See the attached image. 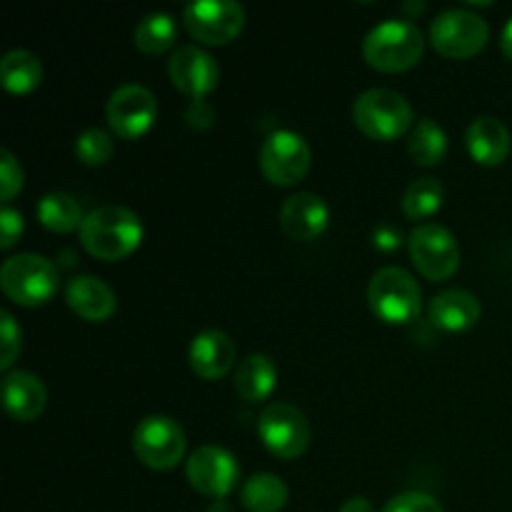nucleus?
Masks as SVG:
<instances>
[{
    "instance_id": "2f4dec72",
    "label": "nucleus",
    "mask_w": 512,
    "mask_h": 512,
    "mask_svg": "<svg viewBox=\"0 0 512 512\" xmlns=\"http://www.w3.org/2000/svg\"><path fill=\"white\" fill-rule=\"evenodd\" d=\"M20 233H23V215H20L18 210L10 208V205H5V208L0 210V248H13L15 240L20 238Z\"/></svg>"
},
{
    "instance_id": "c85d7f7f",
    "label": "nucleus",
    "mask_w": 512,
    "mask_h": 512,
    "mask_svg": "<svg viewBox=\"0 0 512 512\" xmlns=\"http://www.w3.org/2000/svg\"><path fill=\"white\" fill-rule=\"evenodd\" d=\"M0 345H3V355H0V370L8 373L10 365L15 363L20 353V328L15 325V318L3 310L0 313Z\"/></svg>"
},
{
    "instance_id": "f03ea898",
    "label": "nucleus",
    "mask_w": 512,
    "mask_h": 512,
    "mask_svg": "<svg viewBox=\"0 0 512 512\" xmlns=\"http://www.w3.org/2000/svg\"><path fill=\"white\" fill-rule=\"evenodd\" d=\"M423 50V30L410 20H383L363 40L365 60L383 73H400V70L413 68Z\"/></svg>"
},
{
    "instance_id": "aec40b11",
    "label": "nucleus",
    "mask_w": 512,
    "mask_h": 512,
    "mask_svg": "<svg viewBox=\"0 0 512 512\" xmlns=\"http://www.w3.org/2000/svg\"><path fill=\"white\" fill-rule=\"evenodd\" d=\"M465 143L480 165H500L510 155V130L503 120L483 115L470 123Z\"/></svg>"
},
{
    "instance_id": "7c9ffc66",
    "label": "nucleus",
    "mask_w": 512,
    "mask_h": 512,
    "mask_svg": "<svg viewBox=\"0 0 512 512\" xmlns=\"http://www.w3.org/2000/svg\"><path fill=\"white\" fill-rule=\"evenodd\" d=\"M0 190H3V200H13L23 188V168H20L18 158L10 150H0Z\"/></svg>"
},
{
    "instance_id": "ddd939ff",
    "label": "nucleus",
    "mask_w": 512,
    "mask_h": 512,
    "mask_svg": "<svg viewBox=\"0 0 512 512\" xmlns=\"http://www.w3.org/2000/svg\"><path fill=\"white\" fill-rule=\"evenodd\" d=\"M158 115V100L153 90L140 83H125L113 90L108 100V123L115 135L125 140L140 138Z\"/></svg>"
},
{
    "instance_id": "72a5a7b5",
    "label": "nucleus",
    "mask_w": 512,
    "mask_h": 512,
    "mask_svg": "<svg viewBox=\"0 0 512 512\" xmlns=\"http://www.w3.org/2000/svg\"><path fill=\"white\" fill-rule=\"evenodd\" d=\"M185 118H188V123L193 125V128H205V123L213 120V110L205 105L203 98H198L193 100V105L188 108V115H185Z\"/></svg>"
},
{
    "instance_id": "9b49d317",
    "label": "nucleus",
    "mask_w": 512,
    "mask_h": 512,
    "mask_svg": "<svg viewBox=\"0 0 512 512\" xmlns=\"http://www.w3.org/2000/svg\"><path fill=\"white\" fill-rule=\"evenodd\" d=\"M310 168V148L303 135L293 130H275L260 148V170L273 185L288 188L300 183Z\"/></svg>"
},
{
    "instance_id": "7ed1b4c3",
    "label": "nucleus",
    "mask_w": 512,
    "mask_h": 512,
    "mask_svg": "<svg viewBox=\"0 0 512 512\" xmlns=\"http://www.w3.org/2000/svg\"><path fill=\"white\" fill-rule=\"evenodd\" d=\"M353 120L363 135L373 140H395L413 125V105L405 95L390 88H370L358 95Z\"/></svg>"
},
{
    "instance_id": "c9c22d12",
    "label": "nucleus",
    "mask_w": 512,
    "mask_h": 512,
    "mask_svg": "<svg viewBox=\"0 0 512 512\" xmlns=\"http://www.w3.org/2000/svg\"><path fill=\"white\" fill-rule=\"evenodd\" d=\"M500 48H503V53L512 60V18L505 23L503 35H500Z\"/></svg>"
},
{
    "instance_id": "e433bc0d",
    "label": "nucleus",
    "mask_w": 512,
    "mask_h": 512,
    "mask_svg": "<svg viewBox=\"0 0 512 512\" xmlns=\"http://www.w3.org/2000/svg\"><path fill=\"white\" fill-rule=\"evenodd\" d=\"M208 512H233V508H230L225 500H215V503L208 508Z\"/></svg>"
},
{
    "instance_id": "6e6552de",
    "label": "nucleus",
    "mask_w": 512,
    "mask_h": 512,
    "mask_svg": "<svg viewBox=\"0 0 512 512\" xmlns=\"http://www.w3.org/2000/svg\"><path fill=\"white\" fill-rule=\"evenodd\" d=\"M135 458L153 470H170L183 460L185 433L168 415H148L133 433Z\"/></svg>"
},
{
    "instance_id": "393cba45",
    "label": "nucleus",
    "mask_w": 512,
    "mask_h": 512,
    "mask_svg": "<svg viewBox=\"0 0 512 512\" xmlns=\"http://www.w3.org/2000/svg\"><path fill=\"white\" fill-rule=\"evenodd\" d=\"M408 150L415 163L430 168V165H438L448 153V135L433 118H423L415 123L410 133Z\"/></svg>"
},
{
    "instance_id": "c756f323",
    "label": "nucleus",
    "mask_w": 512,
    "mask_h": 512,
    "mask_svg": "<svg viewBox=\"0 0 512 512\" xmlns=\"http://www.w3.org/2000/svg\"><path fill=\"white\" fill-rule=\"evenodd\" d=\"M383 512H443V505L433 495L410 490V493H400L393 500H388Z\"/></svg>"
},
{
    "instance_id": "39448f33",
    "label": "nucleus",
    "mask_w": 512,
    "mask_h": 512,
    "mask_svg": "<svg viewBox=\"0 0 512 512\" xmlns=\"http://www.w3.org/2000/svg\"><path fill=\"white\" fill-rule=\"evenodd\" d=\"M368 303L380 320L390 325H405L418 318L423 305V290L408 270L398 265L380 268L368 285Z\"/></svg>"
},
{
    "instance_id": "a211bd4d",
    "label": "nucleus",
    "mask_w": 512,
    "mask_h": 512,
    "mask_svg": "<svg viewBox=\"0 0 512 512\" xmlns=\"http://www.w3.org/2000/svg\"><path fill=\"white\" fill-rule=\"evenodd\" d=\"M3 403L15 420L28 423L45 410L48 390L38 375L28 373V370H13L3 380Z\"/></svg>"
},
{
    "instance_id": "473e14b6",
    "label": "nucleus",
    "mask_w": 512,
    "mask_h": 512,
    "mask_svg": "<svg viewBox=\"0 0 512 512\" xmlns=\"http://www.w3.org/2000/svg\"><path fill=\"white\" fill-rule=\"evenodd\" d=\"M400 243H403V230L395 228V225L383 223L373 230V245L383 253H393L400 248Z\"/></svg>"
},
{
    "instance_id": "f3484780",
    "label": "nucleus",
    "mask_w": 512,
    "mask_h": 512,
    "mask_svg": "<svg viewBox=\"0 0 512 512\" xmlns=\"http://www.w3.org/2000/svg\"><path fill=\"white\" fill-rule=\"evenodd\" d=\"M65 300L70 308L90 323H103L115 313V293L95 275H75L65 285Z\"/></svg>"
},
{
    "instance_id": "bb28decb",
    "label": "nucleus",
    "mask_w": 512,
    "mask_h": 512,
    "mask_svg": "<svg viewBox=\"0 0 512 512\" xmlns=\"http://www.w3.org/2000/svg\"><path fill=\"white\" fill-rule=\"evenodd\" d=\"M445 188L438 178H418L403 195V213L410 220H425L443 208Z\"/></svg>"
},
{
    "instance_id": "f257e3e1",
    "label": "nucleus",
    "mask_w": 512,
    "mask_h": 512,
    "mask_svg": "<svg viewBox=\"0 0 512 512\" xmlns=\"http://www.w3.org/2000/svg\"><path fill=\"white\" fill-rule=\"evenodd\" d=\"M143 240V223L125 205H103L85 215L80 225V243L93 258L113 260L128 258Z\"/></svg>"
},
{
    "instance_id": "4be33fe9",
    "label": "nucleus",
    "mask_w": 512,
    "mask_h": 512,
    "mask_svg": "<svg viewBox=\"0 0 512 512\" xmlns=\"http://www.w3.org/2000/svg\"><path fill=\"white\" fill-rule=\"evenodd\" d=\"M43 80V63L30 50H10L0 60V83L10 93H30Z\"/></svg>"
},
{
    "instance_id": "2eb2a0df",
    "label": "nucleus",
    "mask_w": 512,
    "mask_h": 512,
    "mask_svg": "<svg viewBox=\"0 0 512 512\" xmlns=\"http://www.w3.org/2000/svg\"><path fill=\"white\" fill-rule=\"evenodd\" d=\"M330 208L320 195L295 193L280 208V228L293 240H313L328 228Z\"/></svg>"
},
{
    "instance_id": "b1692460",
    "label": "nucleus",
    "mask_w": 512,
    "mask_h": 512,
    "mask_svg": "<svg viewBox=\"0 0 512 512\" xmlns=\"http://www.w3.org/2000/svg\"><path fill=\"white\" fill-rule=\"evenodd\" d=\"M35 213H38L40 223L53 230V233H70V230L80 228L85 220L78 200L70 193H60V190L43 195Z\"/></svg>"
},
{
    "instance_id": "f704fd0d",
    "label": "nucleus",
    "mask_w": 512,
    "mask_h": 512,
    "mask_svg": "<svg viewBox=\"0 0 512 512\" xmlns=\"http://www.w3.org/2000/svg\"><path fill=\"white\" fill-rule=\"evenodd\" d=\"M338 512H375L373 505H370V500L365 498H350L348 503H343V508Z\"/></svg>"
},
{
    "instance_id": "a878e982",
    "label": "nucleus",
    "mask_w": 512,
    "mask_h": 512,
    "mask_svg": "<svg viewBox=\"0 0 512 512\" xmlns=\"http://www.w3.org/2000/svg\"><path fill=\"white\" fill-rule=\"evenodd\" d=\"M178 38V25L173 15L168 13H150L135 25V45L145 55H163L170 50Z\"/></svg>"
},
{
    "instance_id": "f8f14e48",
    "label": "nucleus",
    "mask_w": 512,
    "mask_h": 512,
    "mask_svg": "<svg viewBox=\"0 0 512 512\" xmlns=\"http://www.w3.org/2000/svg\"><path fill=\"white\" fill-rule=\"evenodd\" d=\"M185 473H188L190 485L200 495L223 500L238 485L240 465L230 450L218 448V445H203L190 455Z\"/></svg>"
},
{
    "instance_id": "cd10ccee",
    "label": "nucleus",
    "mask_w": 512,
    "mask_h": 512,
    "mask_svg": "<svg viewBox=\"0 0 512 512\" xmlns=\"http://www.w3.org/2000/svg\"><path fill=\"white\" fill-rule=\"evenodd\" d=\"M113 138H110L108 130L100 128H88L78 135L75 140V155L83 165H105L113 158Z\"/></svg>"
},
{
    "instance_id": "20e7f679",
    "label": "nucleus",
    "mask_w": 512,
    "mask_h": 512,
    "mask_svg": "<svg viewBox=\"0 0 512 512\" xmlns=\"http://www.w3.org/2000/svg\"><path fill=\"white\" fill-rule=\"evenodd\" d=\"M0 285L13 303L35 308V305H43L53 298L60 285V275L58 268L43 255L20 253L3 263Z\"/></svg>"
},
{
    "instance_id": "1a4fd4ad",
    "label": "nucleus",
    "mask_w": 512,
    "mask_h": 512,
    "mask_svg": "<svg viewBox=\"0 0 512 512\" xmlns=\"http://www.w3.org/2000/svg\"><path fill=\"white\" fill-rule=\"evenodd\" d=\"M183 23L203 45H225L243 30L245 8L235 0H195L185 5Z\"/></svg>"
},
{
    "instance_id": "4468645a",
    "label": "nucleus",
    "mask_w": 512,
    "mask_h": 512,
    "mask_svg": "<svg viewBox=\"0 0 512 512\" xmlns=\"http://www.w3.org/2000/svg\"><path fill=\"white\" fill-rule=\"evenodd\" d=\"M170 80L190 98H203L220 83V65L200 45H180L168 63Z\"/></svg>"
},
{
    "instance_id": "0eeeda50",
    "label": "nucleus",
    "mask_w": 512,
    "mask_h": 512,
    "mask_svg": "<svg viewBox=\"0 0 512 512\" xmlns=\"http://www.w3.org/2000/svg\"><path fill=\"white\" fill-rule=\"evenodd\" d=\"M258 435L265 448L283 460L300 458L310 445V423L290 403H270L258 418Z\"/></svg>"
},
{
    "instance_id": "9d476101",
    "label": "nucleus",
    "mask_w": 512,
    "mask_h": 512,
    "mask_svg": "<svg viewBox=\"0 0 512 512\" xmlns=\"http://www.w3.org/2000/svg\"><path fill=\"white\" fill-rule=\"evenodd\" d=\"M410 258L413 265L428 280H448L453 278L460 265L458 240L453 238L448 228L438 223H423L410 233Z\"/></svg>"
},
{
    "instance_id": "6ab92c4d",
    "label": "nucleus",
    "mask_w": 512,
    "mask_h": 512,
    "mask_svg": "<svg viewBox=\"0 0 512 512\" xmlns=\"http://www.w3.org/2000/svg\"><path fill=\"white\" fill-rule=\"evenodd\" d=\"M430 320L448 333H463L480 320V300L468 290H445L430 303Z\"/></svg>"
},
{
    "instance_id": "412c9836",
    "label": "nucleus",
    "mask_w": 512,
    "mask_h": 512,
    "mask_svg": "<svg viewBox=\"0 0 512 512\" xmlns=\"http://www.w3.org/2000/svg\"><path fill=\"white\" fill-rule=\"evenodd\" d=\"M278 380V368L273 360L263 353H253L235 370V393L248 403H260L270 398Z\"/></svg>"
},
{
    "instance_id": "423d86ee",
    "label": "nucleus",
    "mask_w": 512,
    "mask_h": 512,
    "mask_svg": "<svg viewBox=\"0 0 512 512\" xmlns=\"http://www.w3.org/2000/svg\"><path fill=\"white\" fill-rule=\"evenodd\" d=\"M490 28L483 15L465 8L443 10L430 25V43L440 55L453 60L473 58L485 48Z\"/></svg>"
},
{
    "instance_id": "5701e85b",
    "label": "nucleus",
    "mask_w": 512,
    "mask_h": 512,
    "mask_svg": "<svg viewBox=\"0 0 512 512\" xmlns=\"http://www.w3.org/2000/svg\"><path fill=\"white\" fill-rule=\"evenodd\" d=\"M240 503L250 512H280L288 503V485L273 473H258L240 488Z\"/></svg>"
},
{
    "instance_id": "dca6fc26",
    "label": "nucleus",
    "mask_w": 512,
    "mask_h": 512,
    "mask_svg": "<svg viewBox=\"0 0 512 512\" xmlns=\"http://www.w3.org/2000/svg\"><path fill=\"white\" fill-rule=\"evenodd\" d=\"M235 363V345L223 330H203L190 345V365L205 380H220Z\"/></svg>"
}]
</instances>
